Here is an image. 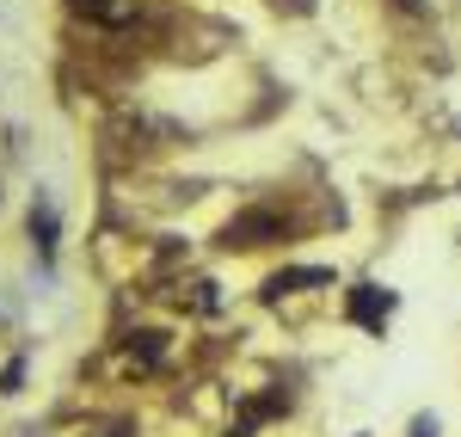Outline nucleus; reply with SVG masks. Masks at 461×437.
I'll use <instances>...</instances> for the list:
<instances>
[{
    "mask_svg": "<svg viewBox=\"0 0 461 437\" xmlns=\"http://www.w3.org/2000/svg\"><path fill=\"white\" fill-rule=\"evenodd\" d=\"M289 234V222L277 216V210H240V216H228L221 222V247L234 253H252V247H271V241H284Z\"/></svg>",
    "mask_w": 461,
    "mask_h": 437,
    "instance_id": "1",
    "label": "nucleus"
},
{
    "mask_svg": "<svg viewBox=\"0 0 461 437\" xmlns=\"http://www.w3.org/2000/svg\"><path fill=\"white\" fill-rule=\"evenodd\" d=\"M332 284V271L326 265H289V271H277V278H265V302H284V296H295V290H326Z\"/></svg>",
    "mask_w": 461,
    "mask_h": 437,
    "instance_id": "2",
    "label": "nucleus"
},
{
    "mask_svg": "<svg viewBox=\"0 0 461 437\" xmlns=\"http://www.w3.org/2000/svg\"><path fill=\"white\" fill-rule=\"evenodd\" d=\"M388 308H393V296H382L375 284H357V290H351V321H357V327H382Z\"/></svg>",
    "mask_w": 461,
    "mask_h": 437,
    "instance_id": "3",
    "label": "nucleus"
},
{
    "mask_svg": "<svg viewBox=\"0 0 461 437\" xmlns=\"http://www.w3.org/2000/svg\"><path fill=\"white\" fill-rule=\"evenodd\" d=\"M32 241H37V253H43V259L56 253V204H50V197H37V204H32Z\"/></svg>",
    "mask_w": 461,
    "mask_h": 437,
    "instance_id": "4",
    "label": "nucleus"
},
{
    "mask_svg": "<svg viewBox=\"0 0 461 437\" xmlns=\"http://www.w3.org/2000/svg\"><path fill=\"white\" fill-rule=\"evenodd\" d=\"M130 358H136V369H154L160 358H167V332H154V327L130 332Z\"/></svg>",
    "mask_w": 461,
    "mask_h": 437,
    "instance_id": "5",
    "label": "nucleus"
},
{
    "mask_svg": "<svg viewBox=\"0 0 461 437\" xmlns=\"http://www.w3.org/2000/svg\"><path fill=\"white\" fill-rule=\"evenodd\" d=\"M68 6L80 13V19H93V25H123V19H130L117 0H68Z\"/></svg>",
    "mask_w": 461,
    "mask_h": 437,
    "instance_id": "6",
    "label": "nucleus"
},
{
    "mask_svg": "<svg viewBox=\"0 0 461 437\" xmlns=\"http://www.w3.org/2000/svg\"><path fill=\"white\" fill-rule=\"evenodd\" d=\"M19 382H25V364H19V358H13V364L0 369V395H19Z\"/></svg>",
    "mask_w": 461,
    "mask_h": 437,
    "instance_id": "7",
    "label": "nucleus"
},
{
    "mask_svg": "<svg viewBox=\"0 0 461 437\" xmlns=\"http://www.w3.org/2000/svg\"><path fill=\"white\" fill-rule=\"evenodd\" d=\"M393 6H400V13H419V6H425V0H393Z\"/></svg>",
    "mask_w": 461,
    "mask_h": 437,
    "instance_id": "8",
    "label": "nucleus"
}]
</instances>
